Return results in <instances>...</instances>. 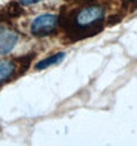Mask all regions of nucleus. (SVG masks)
<instances>
[{
    "label": "nucleus",
    "mask_w": 137,
    "mask_h": 146,
    "mask_svg": "<svg viewBox=\"0 0 137 146\" xmlns=\"http://www.w3.org/2000/svg\"><path fill=\"white\" fill-rule=\"evenodd\" d=\"M58 24V17L52 14H43L33 19L30 25V31L33 36H46L55 30Z\"/></svg>",
    "instance_id": "nucleus-1"
},
{
    "label": "nucleus",
    "mask_w": 137,
    "mask_h": 146,
    "mask_svg": "<svg viewBox=\"0 0 137 146\" xmlns=\"http://www.w3.org/2000/svg\"><path fill=\"white\" fill-rule=\"evenodd\" d=\"M104 17V11L100 6H88L77 12L75 23L79 29H88L93 27L95 23H100Z\"/></svg>",
    "instance_id": "nucleus-2"
},
{
    "label": "nucleus",
    "mask_w": 137,
    "mask_h": 146,
    "mask_svg": "<svg viewBox=\"0 0 137 146\" xmlns=\"http://www.w3.org/2000/svg\"><path fill=\"white\" fill-rule=\"evenodd\" d=\"M19 36L15 30H12L6 25H0V57L9 54L17 46Z\"/></svg>",
    "instance_id": "nucleus-3"
},
{
    "label": "nucleus",
    "mask_w": 137,
    "mask_h": 146,
    "mask_svg": "<svg viewBox=\"0 0 137 146\" xmlns=\"http://www.w3.org/2000/svg\"><path fill=\"white\" fill-rule=\"evenodd\" d=\"M14 72H15L14 63L8 61V60H2L0 61V82H5L6 79H9Z\"/></svg>",
    "instance_id": "nucleus-4"
},
{
    "label": "nucleus",
    "mask_w": 137,
    "mask_h": 146,
    "mask_svg": "<svg viewBox=\"0 0 137 146\" xmlns=\"http://www.w3.org/2000/svg\"><path fill=\"white\" fill-rule=\"evenodd\" d=\"M64 57H66V55H64V52H58V54H55V55H51L49 58H45V60H42V61H39L36 64V69L37 70H43V69L49 67V66H54L57 63H60Z\"/></svg>",
    "instance_id": "nucleus-5"
},
{
    "label": "nucleus",
    "mask_w": 137,
    "mask_h": 146,
    "mask_svg": "<svg viewBox=\"0 0 137 146\" xmlns=\"http://www.w3.org/2000/svg\"><path fill=\"white\" fill-rule=\"evenodd\" d=\"M40 0H19V3L21 5H24V6H30V5H36V3H39Z\"/></svg>",
    "instance_id": "nucleus-6"
}]
</instances>
